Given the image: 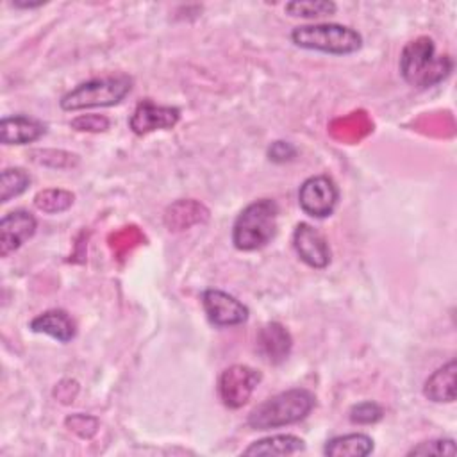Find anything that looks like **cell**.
Listing matches in <instances>:
<instances>
[{
    "label": "cell",
    "instance_id": "1",
    "mask_svg": "<svg viewBox=\"0 0 457 457\" xmlns=\"http://www.w3.org/2000/svg\"><path fill=\"white\" fill-rule=\"evenodd\" d=\"M452 70L453 59L448 54H437L434 39L428 36L409 41L400 54V73L416 89H428L443 82Z\"/></svg>",
    "mask_w": 457,
    "mask_h": 457
},
{
    "label": "cell",
    "instance_id": "2",
    "mask_svg": "<svg viewBox=\"0 0 457 457\" xmlns=\"http://www.w3.org/2000/svg\"><path fill=\"white\" fill-rule=\"evenodd\" d=\"M316 405V396L305 387H293L277 393L259 403L248 414V427L253 430L278 428L303 420Z\"/></svg>",
    "mask_w": 457,
    "mask_h": 457
},
{
    "label": "cell",
    "instance_id": "3",
    "mask_svg": "<svg viewBox=\"0 0 457 457\" xmlns=\"http://www.w3.org/2000/svg\"><path fill=\"white\" fill-rule=\"evenodd\" d=\"M278 205L271 198L248 204L236 218L232 243L241 252H253L266 246L277 232Z\"/></svg>",
    "mask_w": 457,
    "mask_h": 457
},
{
    "label": "cell",
    "instance_id": "4",
    "mask_svg": "<svg viewBox=\"0 0 457 457\" xmlns=\"http://www.w3.org/2000/svg\"><path fill=\"white\" fill-rule=\"evenodd\" d=\"M132 91V79L125 73L95 77L77 84L59 100L62 111L111 107L120 104Z\"/></svg>",
    "mask_w": 457,
    "mask_h": 457
},
{
    "label": "cell",
    "instance_id": "5",
    "mask_svg": "<svg viewBox=\"0 0 457 457\" xmlns=\"http://www.w3.org/2000/svg\"><path fill=\"white\" fill-rule=\"evenodd\" d=\"M291 41L300 48L330 55H348L362 46V36L341 23L298 25L291 30Z\"/></svg>",
    "mask_w": 457,
    "mask_h": 457
},
{
    "label": "cell",
    "instance_id": "6",
    "mask_svg": "<svg viewBox=\"0 0 457 457\" xmlns=\"http://www.w3.org/2000/svg\"><path fill=\"white\" fill-rule=\"evenodd\" d=\"M337 200L339 189L327 175L309 177L298 189V204L302 211L318 220L330 216L337 205Z\"/></svg>",
    "mask_w": 457,
    "mask_h": 457
},
{
    "label": "cell",
    "instance_id": "7",
    "mask_svg": "<svg viewBox=\"0 0 457 457\" xmlns=\"http://www.w3.org/2000/svg\"><path fill=\"white\" fill-rule=\"evenodd\" d=\"M261 382V373L246 364H232L221 371L218 380V393L228 409L243 407L257 384Z\"/></svg>",
    "mask_w": 457,
    "mask_h": 457
},
{
    "label": "cell",
    "instance_id": "8",
    "mask_svg": "<svg viewBox=\"0 0 457 457\" xmlns=\"http://www.w3.org/2000/svg\"><path fill=\"white\" fill-rule=\"evenodd\" d=\"M202 305L209 321L216 327H236L248 320V307L221 289H205Z\"/></svg>",
    "mask_w": 457,
    "mask_h": 457
},
{
    "label": "cell",
    "instance_id": "9",
    "mask_svg": "<svg viewBox=\"0 0 457 457\" xmlns=\"http://www.w3.org/2000/svg\"><path fill=\"white\" fill-rule=\"evenodd\" d=\"M180 120V111L173 105H157L150 98L141 100L130 120L129 127L136 136H146L154 130L173 129Z\"/></svg>",
    "mask_w": 457,
    "mask_h": 457
},
{
    "label": "cell",
    "instance_id": "10",
    "mask_svg": "<svg viewBox=\"0 0 457 457\" xmlns=\"http://www.w3.org/2000/svg\"><path fill=\"white\" fill-rule=\"evenodd\" d=\"M293 248L300 261L314 270H323L330 262L327 239L309 223H298L293 230Z\"/></svg>",
    "mask_w": 457,
    "mask_h": 457
},
{
    "label": "cell",
    "instance_id": "11",
    "mask_svg": "<svg viewBox=\"0 0 457 457\" xmlns=\"http://www.w3.org/2000/svg\"><path fill=\"white\" fill-rule=\"evenodd\" d=\"M36 218L23 209L11 211L0 220V255L7 257L11 252L18 250L25 241H29L36 232Z\"/></svg>",
    "mask_w": 457,
    "mask_h": 457
},
{
    "label": "cell",
    "instance_id": "12",
    "mask_svg": "<svg viewBox=\"0 0 457 457\" xmlns=\"http://www.w3.org/2000/svg\"><path fill=\"white\" fill-rule=\"evenodd\" d=\"M257 352L262 355L271 364H280L287 359L291 346H293V337L289 330L278 323V321H270L261 327L257 332Z\"/></svg>",
    "mask_w": 457,
    "mask_h": 457
},
{
    "label": "cell",
    "instance_id": "13",
    "mask_svg": "<svg viewBox=\"0 0 457 457\" xmlns=\"http://www.w3.org/2000/svg\"><path fill=\"white\" fill-rule=\"evenodd\" d=\"M46 134V125L25 114L4 116L0 121V137L4 145L34 143Z\"/></svg>",
    "mask_w": 457,
    "mask_h": 457
},
{
    "label": "cell",
    "instance_id": "14",
    "mask_svg": "<svg viewBox=\"0 0 457 457\" xmlns=\"http://www.w3.org/2000/svg\"><path fill=\"white\" fill-rule=\"evenodd\" d=\"M29 327L32 332L46 334L59 343H70L77 334L75 321L62 309H50L37 314Z\"/></svg>",
    "mask_w": 457,
    "mask_h": 457
},
{
    "label": "cell",
    "instance_id": "15",
    "mask_svg": "<svg viewBox=\"0 0 457 457\" xmlns=\"http://www.w3.org/2000/svg\"><path fill=\"white\" fill-rule=\"evenodd\" d=\"M423 395L437 403H450L455 400V361H448L437 368L423 386Z\"/></svg>",
    "mask_w": 457,
    "mask_h": 457
},
{
    "label": "cell",
    "instance_id": "16",
    "mask_svg": "<svg viewBox=\"0 0 457 457\" xmlns=\"http://www.w3.org/2000/svg\"><path fill=\"white\" fill-rule=\"evenodd\" d=\"M373 439L368 434L353 432L330 437L323 446V453L330 457H364L373 452Z\"/></svg>",
    "mask_w": 457,
    "mask_h": 457
},
{
    "label": "cell",
    "instance_id": "17",
    "mask_svg": "<svg viewBox=\"0 0 457 457\" xmlns=\"http://www.w3.org/2000/svg\"><path fill=\"white\" fill-rule=\"evenodd\" d=\"M305 448V441L293 434H277L268 436L259 441H253L250 446L243 450L245 455H291L302 452Z\"/></svg>",
    "mask_w": 457,
    "mask_h": 457
},
{
    "label": "cell",
    "instance_id": "18",
    "mask_svg": "<svg viewBox=\"0 0 457 457\" xmlns=\"http://www.w3.org/2000/svg\"><path fill=\"white\" fill-rule=\"evenodd\" d=\"M207 209L195 200H179L166 209L164 223L170 230H184L193 223L207 220Z\"/></svg>",
    "mask_w": 457,
    "mask_h": 457
},
{
    "label": "cell",
    "instance_id": "19",
    "mask_svg": "<svg viewBox=\"0 0 457 457\" xmlns=\"http://www.w3.org/2000/svg\"><path fill=\"white\" fill-rule=\"evenodd\" d=\"M73 200H75V195L71 191H66L61 187H50V189L39 191L34 196V205L46 214H57L70 209L73 205Z\"/></svg>",
    "mask_w": 457,
    "mask_h": 457
},
{
    "label": "cell",
    "instance_id": "20",
    "mask_svg": "<svg viewBox=\"0 0 457 457\" xmlns=\"http://www.w3.org/2000/svg\"><path fill=\"white\" fill-rule=\"evenodd\" d=\"M337 5L328 0H296L286 4L284 11L289 16L298 18H320V16H330L334 14Z\"/></svg>",
    "mask_w": 457,
    "mask_h": 457
},
{
    "label": "cell",
    "instance_id": "21",
    "mask_svg": "<svg viewBox=\"0 0 457 457\" xmlns=\"http://www.w3.org/2000/svg\"><path fill=\"white\" fill-rule=\"evenodd\" d=\"M2 182V204H7L11 198L20 196L30 184V175L23 168H5L0 177Z\"/></svg>",
    "mask_w": 457,
    "mask_h": 457
},
{
    "label": "cell",
    "instance_id": "22",
    "mask_svg": "<svg viewBox=\"0 0 457 457\" xmlns=\"http://www.w3.org/2000/svg\"><path fill=\"white\" fill-rule=\"evenodd\" d=\"M384 416L382 407L377 402L366 400V402H359L355 405H352L348 418L352 423L355 425H373L377 421H380Z\"/></svg>",
    "mask_w": 457,
    "mask_h": 457
},
{
    "label": "cell",
    "instance_id": "23",
    "mask_svg": "<svg viewBox=\"0 0 457 457\" xmlns=\"http://www.w3.org/2000/svg\"><path fill=\"white\" fill-rule=\"evenodd\" d=\"M407 455H455V441L452 437H439L423 441L416 446H412Z\"/></svg>",
    "mask_w": 457,
    "mask_h": 457
},
{
    "label": "cell",
    "instance_id": "24",
    "mask_svg": "<svg viewBox=\"0 0 457 457\" xmlns=\"http://www.w3.org/2000/svg\"><path fill=\"white\" fill-rule=\"evenodd\" d=\"M109 125L111 121L104 114H80L70 121V127L79 132H104Z\"/></svg>",
    "mask_w": 457,
    "mask_h": 457
},
{
    "label": "cell",
    "instance_id": "25",
    "mask_svg": "<svg viewBox=\"0 0 457 457\" xmlns=\"http://www.w3.org/2000/svg\"><path fill=\"white\" fill-rule=\"evenodd\" d=\"M66 425L70 427V430H73L80 437H91L96 432L98 421L86 414H71L66 418Z\"/></svg>",
    "mask_w": 457,
    "mask_h": 457
},
{
    "label": "cell",
    "instance_id": "26",
    "mask_svg": "<svg viewBox=\"0 0 457 457\" xmlns=\"http://www.w3.org/2000/svg\"><path fill=\"white\" fill-rule=\"evenodd\" d=\"M296 155V148L289 141H273L268 148V157L273 162H287Z\"/></svg>",
    "mask_w": 457,
    "mask_h": 457
},
{
    "label": "cell",
    "instance_id": "27",
    "mask_svg": "<svg viewBox=\"0 0 457 457\" xmlns=\"http://www.w3.org/2000/svg\"><path fill=\"white\" fill-rule=\"evenodd\" d=\"M14 7H25V9H30V7H39L43 5V2H37V4H30V2H25V4H20V2H12Z\"/></svg>",
    "mask_w": 457,
    "mask_h": 457
}]
</instances>
